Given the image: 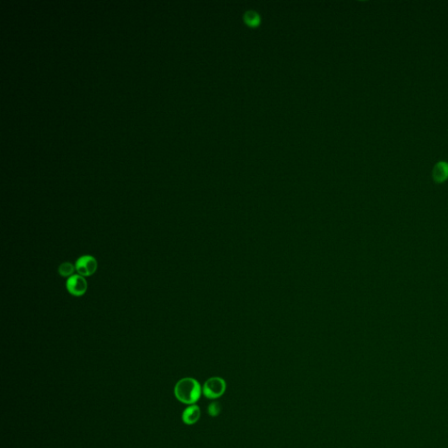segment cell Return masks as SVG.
I'll return each mask as SVG.
<instances>
[{"mask_svg":"<svg viewBox=\"0 0 448 448\" xmlns=\"http://www.w3.org/2000/svg\"><path fill=\"white\" fill-rule=\"evenodd\" d=\"M76 270V266L74 264H71L69 262H66L61 264L59 266L58 272L62 277H69L74 275V271Z\"/></svg>","mask_w":448,"mask_h":448,"instance_id":"cell-8","label":"cell"},{"mask_svg":"<svg viewBox=\"0 0 448 448\" xmlns=\"http://www.w3.org/2000/svg\"><path fill=\"white\" fill-rule=\"evenodd\" d=\"M66 287L70 294L76 297H80L87 292L88 283L84 277L81 276L79 274H74L68 278L66 282Z\"/></svg>","mask_w":448,"mask_h":448,"instance_id":"cell-4","label":"cell"},{"mask_svg":"<svg viewBox=\"0 0 448 448\" xmlns=\"http://www.w3.org/2000/svg\"><path fill=\"white\" fill-rule=\"evenodd\" d=\"M226 390V382L219 377L210 378L203 385V393L209 399H217L223 395Z\"/></svg>","mask_w":448,"mask_h":448,"instance_id":"cell-2","label":"cell"},{"mask_svg":"<svg viewBox=\"0 0 448 448\" xmlns=\"http://www.w3.org/2000/svg\"><path fill=\"white\" fill-rule=\"evenodd\" d=\"M203 389L194 378H185L179 381L175 387V395L179 401L186 405H193L201 397Z\"/></svg>","mask_w":448,"mask_h":448,"instance_id":"cell-1","label":"cell"},{"mask_svg":"<svg viewBox=\"0 0 448 448\" xmlns=\"http://www.w3.org/2000/svg\"><path fill=\"white\" fill-rule=\"evenodd\" d=\"M74 266L77 273L85 278L95 273L97 270L98 264L96 259L92 256L84 255L77 259Z\"/></svg>","mask_w":448,"mask_h":448,"instance_id":"cell-3","label":"cell"},{"mask_svg":"<svg viewBox=\"0 0 448 448\" xmlns=\"http://www.w3.org/2000/svg\"><path fill=\"white\" fill-rule=\"evenodd\" d=\"M201 417V410L195 405H191L185 409L182 413V420L187 425H193L199 420Z\"/></svg>","mask_w":448,"mask_h":448,"instance_id":"cell-6","label":"cell"},{"mask_svg":"<svg viewBox=\"0 0 448 448\" xmlns=\"http://www.w3.org/2000/svg\"><path fill=\"white\" fill-rule=\"evenodd\" d=\"M221 404L219 402H213L209 405L208 407V412L211 417H217L218 415L221 412Z\"/></svg>","mask_w":448,"mask_h":448,"instance_id":"cell-9","label":"cell"},{"mask_svg":"<svg viewBox=\"0 0 448 448\" xmlns=\"http://www.w3.org/2000/svg\"><path fill=\"white\" fill-rule=\"evenodd\" d=\"M243 20L245 22L246 25L252 28H258L260 24V16L258 15V13H256L254 11H249L244 14Z\"/></svg>","mask_w":448,"mask_h":448,"instance_id":"cell-7","label":"cell"},{"mask_svg":"<svg viewBox=\"0 0 448 448\" xmlns=\"http://www.w3.org/2000/svg\"><path fill=\"white\" fill-rule=\"evenodd\" d=\"M433 181L437 183H443L448 179V163L439 161L437 163L433 170Z\"/></svg>","mask_w":448,"mask_h":448,"instance_id":"cell-5","label":"cell"}]
</instances>
